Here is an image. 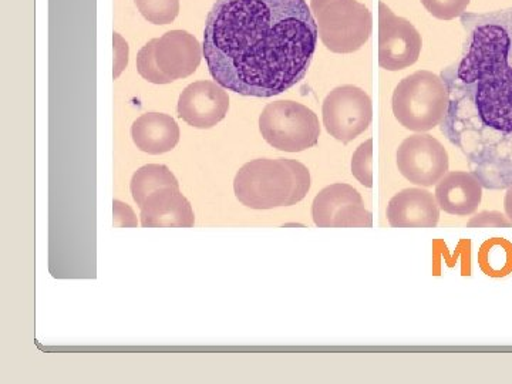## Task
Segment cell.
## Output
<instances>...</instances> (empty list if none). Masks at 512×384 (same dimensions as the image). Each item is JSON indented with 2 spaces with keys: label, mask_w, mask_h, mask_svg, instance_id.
Masks as SVG:
<instances>
[{
  "label": "cell",
  "mask_w": 512,
  "mask_h": 384,
  "mask_svg": "<svg viewBox=\"0 0 512 384\" xmlns=\"http://www.w3.org/2000/svg\"><path fill=\"white\" fill-rule=\"evenodd\" d=\"M318 37L305 0H217L205 22L202 52L224 89L265 99L303 80Z\"/></svg>",
  "instance_id": "cell-1"
},
{
  "label": "cell",
  "mask_w": 512,
  "mask_h": 384,
  "mask_svg": "<svg viewBox=\"0 0 512 384\" xmlns=\"http://www.w3.org/2000/svg\"><path fill=\"white\" fill-rule=\"evenodd\" d=\"M461 26L466 30V53L454 69L453 79L461 86L451 97L448 111L470 106L468 113L451 123L470 117L474 124L461 131L487 133L512 138V8L484 13H464ZM447 111V113H448Z\"/></svg>",
  "instance_id": "cell-2"
},
{
  "label": "cell",
  "mask_w": 512,
  "mask_h": 384,
  "mask_svg": "<svg viewBox=\"0 0 512 384\" xmlns=\"http://www.w3.org/2000/svg\"><path fill=\"white\" fill-rule=\"evenodd\" d=\"M311 190V173L288 158H258L235 175L238 201L251 210H272L298 204Z\"/></svg>",
  "instance_id": "cell-3"
},
{
  "label": "cell",
  "mask_w": 512,
  "mask_h": 384,
  "mask_svg": "<svg viewBox=\"0 0 512 384\" xmlns=\"http://www.w3.org/2000/svg\"><path fill=\"white\" fill-rule=\"evenodd\" d=\"M450 92L437 74L419 70L404 77L394 89L392 107L396 120L416 133L433 130L446 119Z\"/></svg>",
  "instance_id": "cell-4"
},
{
  "label": "cell",
  "mask_w": 512,
  "mask_h": 384,
  "mask_svg": "<svg viewBox=\"0 0 512 384\" xmlns=\"http://www.w3.org/2000/svg\"><path fill=\"white\" fill-rule=\"evenodd\" d=\"M200 42L185 30H171L150 40L137 55V70L154 84H168L197 72L202 59Z\"/></svg>",
  "instance_id": "cell-5"
},
{
  "label": "cell",
  "mask_w": 512,
  "mask_h": 384,
  "mask_svg": "<svg viewBox=\"0 0 512 384\" xmlns=\"http://www.w3.org/2000/svg\"><path fill=\"white\" fill-rule=\"evenodd\" d=\"M311 10L320 40L330 52H357L372 35V13L357 0H311Z\"/></svg>",
  "instance_id": "cell-6"
},
{
  "label": "cell",
  "mask_w": 512,
  "mask_h": 384,
  "mask_svg": "<svg viewBox=\"0 0 512 384\" xmlns=\"http://www.w3.org/2000/svg\"><path fill=\"white\" fill-rule=\"evenodd\" d=\"M259 131L269 146L285 153H302L318 144V116L292 100L268 104L259 116Z\"/></svg>",
  "instance_id": "cell-7"
},
{
  "label": "cell",
  "mask_w": 512,
  "mask_h": 384,
  "mask_svg": "<svg viewBox=\"0 0 512 384\" xmlns=\"http://www.w3.org/2000/svg\"><path fill=\"white\" fill-rule=\"evenodd\" d=\"M322 114L323 126L330 136L348 144L365 133L372 123V99L360 87L346 84L336 87L326 96Z\"/></svg>",
  "instance_id": "cell-8"
},
{
  "label": "cell",
  "mask_w": 512,
  "mask_h": 384,
  "mask_svg": "<svg viewBox=\"0 0 512 384\" xmlns=\"http://www.w3.org/2000/svg\"><path fill=\"white\" fill-rule=\"evenodd\" d=\"M396 157L400 174L420 187L439 184L450 167L446 148L429 134L407 137L397 148Z\"/></svg>",
  "instance_id": "cell-9"
},
{
  "label": "cell",
  "mask_w": 512,
  "mask_h": 384,
  "mask_svg": "<svg viewBox=\"0 0 512 384\" xmlns=\"http://www.w3.org/2000/svg\"><path fill=\"white\" fill-rule=\"evenodd\" d=\"M423 40L409 20L400 18L389 6L379 3V64L399 72L419 60Z\"/></svg>",
  "instance_id": "cell-10"
},
{
  "label": "cell",
  "mask_w": 512,
  "mask_h": 384,
  "mask_svg": "<svg viewBox=\"0 0 512 384\" xmlns=\"http://www.w3.org/2000/svg\"><path fill=\"white\" fill-rule=\"evenodd\" d=\"M313 222L319 228H372L373 215L362 195L349 184H332L316 195L312 204Z\"/></svg>",
  "instance_id": "cell-11"
},
{
  "label": "cell",
  "mask_w": 512,
  "mask_h": 384,
  "mask_svg": "<svg viewBox=\"0 0 512 384\" xmlns=\"http://www.w3.org/2000/svg\"><path fill=\"white\" fill-rule=\"evenodd\" d=\"M229 110V97L221 84L195 82L185 87L178 99V116L191 127L207 130L225 119Z\"/></svg>",
  "instance_id": "cell-12"
},
{
  "label": "cell",
  "mask_w": 512,
  "mask_h": 384,
  "mask_svg": "<svg viewBox=\"0 0 512 384\" xmlns=\"http://www.w3.org/2000/svg\"><path fill=\"white\" fill-rule=\"evenodd\" d=\"M144 228H191L195 217L180 187H161L150 192L140 205Z\"/></svg>",
  "instance_id": "cell-13"
},
{
  "label": "cell",
  "mask_w": 512,
  "mask_h": 384,
  "mask_svg": "<svg viewBox=\"0 0 512 384\" xmlns=\"http://www.w3.org/2000/svg\"><path fill=\"white\" fill-rule=\"evenodd\" d=\"M387 221L393 228H434L440 221L436 195L423 188H407L387 205Z\"/></svg>",
  "instance_id": "cell-14"
},
{
  "label": "cell",
  "mask_w": 512,
  "mask_h": 384,
  "mask_svg": "<svg viewBox=\"0 0 512 384\" xmlns=\"http://www.w3.org/2000/svg\"><path fill=\"white\" fill-rule=\"evenodd\" d=\"M436 200L447 214L466 217L474 214L483 200V187L466 171L447 173L436 187Z\"/></svg>",
  "instance_id": "cell-15"
},
{
  "label": "cell",
  "mask_w": 512,
  "mask_h": 384,
  "mask_svg": "<svg viewBox=\"0 0 512 384\" xmlns=\"http://www.w3.org/2000/svg\"><path fill=\"white\" fill-rule=\"evenodd\" d=\"M131 137L138 150L151 156H160L177 146L180 141V127L168 114L147 113L134 121Z\"/></svg>",
  "instance_id": "cell-16"
},
{
  "label": "cell",
  "mask_w": 512,
  "mask_h": 384,
  "mask_svg": "<svg viewBox=\"0 0 512 384\" xmlns=\"http://www.w3.org/2000/svg\"><path fill=\"white\" fill-rule=\"evenodd\" d=\"M161 187H180V183L171 173L170 168L160 164L144 165L134 173L130 184L131 194L138 207L150 192Z\"/></svg>",
  "instance_id": "cell-17"
},
{
  "label": "cell",
  "mask_w": 512,
  "mask_h": 384,
  "mask_svg": "<svg viewBox=\"0 0 512 384\" xmlns=\"http://www.w3.org/2000/svg\"><path fill=\"white\" fill-rule=\"evenodd\" d=\"M478 262L485 275L493 278L510 275L512 272V244L504 238L485 241L478 254Z\"/></svg>",
  "instance_id": "cell-18"
},
{
  "label": "cell",
  "mask_w": 512,
  "mask_h": 384,
  "mask_svg": "<svg viewBox=\"0 0 512 384\" xmlns=\"http://www.w3.org/2000/svg\"><path fill=\"white\" fill-rule=\"evenodd\" d=\"M138 12L153 25H168L180 13V0H134Z\"/></svg>",
  "instance_id": "cell-19"
},
{
  "label": "cell",
  "mask_w": 512,
  "mask_h": 384,
  "mask_svg": "<svg viewBox=\"0 0 512 384\" xmlns=\"http://www.w3.org/2000/svg\"><path fill=\"white\" fill-rule=\"evenodd\" d=\"M352 174L360 184L373 187V140L365 141L356 148L352 157Z\"/></svg>",
  "instance_id": "cell-20"
},
{
  "label": "cell",
  "mask_w": 512,
  "mask_h": 384,
  "mask_svg": "<svg viewBox=\"0 0 512 384\" xmlns=\"http://www.w3.org/2000/svg\"><path fill=\"white\" fill-rule=\"evenodd\" d=\"M431 16L440 20L461 18L466 13L470 0H420Z\"/></svg>",
  "instance_id": "cell-21"
},
{
  "label": "cell",
  "mask_w": 512,
  "mask_h": 384,
  "mask_svg": "<svg viewBox=\"0 0 512 384\" xmlns=\"http://www.w3.org/2000/svg\"><path fill=\"white\" fill-rule=\"evenodd\" d=\"M467 228H512V221L498 211H483L467 222Z\"/></svg>",
  "instance_id": "cell-22"
},
{
  "label": "cell",
  "mask_w": 512,
  "mask_h": 384,
  "mask_svg": "<svg viewBox=\"0 0 512 384\" xmlns=\"http://www.w3.org/2000/svg\"><path fill=\"white\" fill-rule=\"evenodd\" d=\"M114 53H116V59H114V79L123 73L128 63V45L126 40L119 35L114 33Z\"/></svg>",
  "instance_id": "cell-23"
},
{
  "label": "cell",
  "mask_w": 512,
  "mask_h": 384,
  "mask_svg": "<svg viewBox=\"0 0 512 384\" xmlns=\"http://www.w3.org/2000/svg\"><path fill=\"white\" fill-rule=\"evenodd\" d=\"M504 210L507 217L512 221V187L508 188L504 198Z\"/></svg>",
  "instance_id": "cell-24"
}]
</instances>
